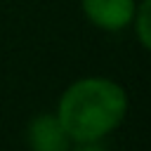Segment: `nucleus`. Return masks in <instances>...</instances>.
<instances>
[{"label":"nucleus","instance_id":"nucleus-3","mask_svg":"<svg viewBox=\"0 0 151 151\" xmlns=\"http://www.w3.org/2000/svg\"><path fill=\"white\" fill-rule=\"evenodd\" d=\"M28 151H71V137L57 113H38L26 127Z\"/></svg>","mask_w":151,"mask_h":151},{"label":"nucleus","instance_id":"nucleus-2","mask_svg":"<svg viewBox=\"0 0 151 151\" xmlns=\"http://www.w3.org/2000/svg\"><path fill=\"white\" fill-rule=\"evenodd\" d=\"M83 12L90 24L101 31L118 33L127 28L134 19V0H80Z\"/></svg>","mask_w":151,"mask_h":151},{"label":"nucleus","instance_id":"nucleus-4","mask_svg":"<svg viewBox=\"0 0 151 151\" xmlns=\"http://www.w3.org/2000/svg\"><path fill=\"white\" fill-rule=\"evenodd\" d=\"M134 33L139 42L151 52V0H142V5L134 7Z\"/></svg>","mask_w":151,"mask_h":151},{"label":"nucleus","instance_id":"nucleus-1","mask_svg":"<svg viewBox=\"0 0 151 151\" xmlns=\"http://www.w3.org/2000/svg\"><path fill=\"white\" fill-rule=\"evenodd\" d=\"M127 113V92L111 78L87 76L71 83L57 104V118L71 142H101Z\"/></svg>","mask_w":151,"mask_h":151},{"label":"nucleus","instance_id":"nucleus-5","mask_svg":"<svg viewBox=\"0 0 151 151\" xmlns=\"http://www.w3.org/2000/svg\"><path fill=\"white\" fill-rule=\"evenodd\" d=\"M76 151H106V149H104L99 142H87V144H80Z\"/></svg>","mask_w":151,"mask_h":151}]
</instances>
